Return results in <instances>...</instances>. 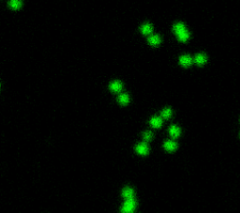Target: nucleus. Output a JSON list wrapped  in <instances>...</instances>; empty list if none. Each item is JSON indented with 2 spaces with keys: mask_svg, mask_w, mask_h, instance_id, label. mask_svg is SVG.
I'll return each mask as SVG.
<instances>
[{
  "mask_svg": "<svg viewBox=\"0 0 240 213\" xmlns=\"http://www.w3.org/2000/svg\"><path fill=\"white\" fill-rule=\"evenodd\" d=\"M161 41V39L159 35H151L148 38V43L152 46H158Z\"/></svg>",
  "mask_w": 240,
  "mask_h": 213,
  "instance_id": "nucleus-5",
  "label": "nucleus"
},
{
  "mask_svg": "<svg viewBox=\"0 0 240 213\" xmlns=\"http://www.w3.org/2000/svg\"><path fill=\"white\" fill-rule=\"evenodd\" d=\"M117 101H118V102H119L120 104L126 105L129 101V96L128 94H125V93L120 94L119 96H118V98H117Z\"/></svg>",
  "mask_w": 240,
  "mask_h": 213,
  "instance_id": "nucleus-13",
  "label": "nucleus"
},
{
  "mask_svg": "<svg viewBox=\"0 0 240 213\" xmlns=\"http://www.w3.org/2000/svg\"><path fill=\"white\" fill-rule=\"evenodd\" d=\"M179 63L183 67H188L192 63V58L188 55H184L179 58Z\"/></svg>",
  "mask_w": 240,
  "mask_h": 213,
  "instance_id": "nucleus-4",
  "label": "nucleus"
},
{
  "mask_svg": "<svg viewBox=\"0 0 240 213\" xmlns=\"http://www.w3.org/2000/svg\"><path fill=\"white\" fill-rule=\"evenodd\" d=\"M123 88V84L120 81H115L110 84V89L113 92H120Z\"/></svg>",
  "mask_w": 240,
  "mask_h": 213,
  "instance_id": "nucleus-7",
  "label": "nucleus"
},
{
  "mask_svg": "<svg viewBox=\"0 0 240 213\" xmlns=\"http://www.w3.org/2000/svg\"><path fill=\"white\" fill-rule=\"evenodd\" d=\"M206 60H207V58H206L205 55H204V54H198L194 58L195 63L198 65H204L206 62Z\"/></svg>",
  "mask_w": 240,
  "mask_h": 213,
  "instance_id": "nucleus-12",
  "label": "nucleus"
},
{
  "mask_svg": "<svg viewBox=\"0 0 240 213\" xmlns=\"http://www.w3.org/2000/svg\"><path fill=\"white\" fill-rule=\"evenodd\" d=\"M174 32L176 33V35L177 36V39L179 40L180 41H187L189 38V32L187 30L186 26L184 24L182 23H177L174 25L173 27Z\"/></svg>",
  "mask_w": 240,
  "mask_h": 213,
  "instance_id": "nucleus-1",
  "label": "nucleus"
},
{
  "mask_svg": "<svg viewBox=\"0 0 240 213\" xmlns=\"http://www.w3.org/2000/svg\"><path fill=\"white\" fill-rule=\"evenodd\" d=\"M153 138V134L151 132H145L144 134V139L145 141H150Z\"/></svg>",
  "mask_w": 240,
  "mask_h": 213,
  "instance_id": "nucleus-16",
  "label": "nucleus"
},
{
  "mask_svg": "<svg viewBox=\"0 0 240 213\" xmlns=\"http://www.w3.org/2000/svg\"><path fill=\"white\" fill-rule=\"evenodd\" d=\"M169 134H170L171 137H173L174 139L177 138L180 135V129L176 125H172L169 129Z\"/></svg>",
  "mask_w": 240,
  "mask_h": 213,
  "instance_id": "nucleus-10",
  "label": "nucleus"
},
{
  "mask_svg": "<svg viewBox=\"0 0 240 213\" xmlns=\"http://www.w3.org/2000/svg\"><path fill=\"white\" fill-rule=\"evenodd\" d=\"M9 7L12 9H19L22 7V0H10Z\"/></svg>",
  "mask_w": 240,
  "mask_h": 213,
  "instance_id": "nucleus-14",
  "label": "nucleus"
},
{
  "mask_svg": "<svg viewBox=\"0 0 240 213\" xmlns=\"http://www.w3.org/2000/svg\"><path fill=\"white\" fill-rule=\"evenodd\" d=\"M150 125L153 127V128H161V125H162V118L160 117H153L151 119H150Z\"/></svg>",
  "mask_w": 240,
  "mask_h": 213,
  "instance_id": "nucleus-6",
  "label": "nucleus"
},
{
  "mask_svg": "<svg viewBox=\"0 0 240 213\" xmlns=\"http://www.w3.org/2000/svg\"><path fill=\"white\" fill-rule=\"evenodd\" d=\"M163 146H164V148L167 151H175L177 148V144L175 142V141L169 140V141H166V142L164 143Z\"/></svg>",
  "mask_w": 240,
  "mask_h": 213,
  "instance_id": "nucleus-8",
  "label": "nucleus"
},
{
  "mask_svg": "<svg viewBox=\"0 0 240 213\" xmlns=\"http://www.w3.org/2000/svg\"><path fill=\"white\" fill-rule=\"evenodd\" d=\"M172 114H173V112L170 108H165L161 112V117L162 118H169V117H171Z\"/></svg>",
  "mask_w": 240,
  "mask_h": 213,
  "instance_id": "nucleus-15",
  "label": "nucleus"
},
{
  "mask_svg": "<svg viewBox=\"0 0 240 213\" xmlns=\"http://www.w3.org/2000/svg\"><path fill=\"white\" fill-rule=\"evenodd\" d=\"M136 208V201L135 198H130V199H126L121 211L123 213H131L134 211Z\"/></svg>",
  "mask_w": 240,
  "mask_h": 213,
  "instance_id": "nucleus-2",
  "label": "nucleus"
},
{
  "mask_svg": "<svg viewBox=\"0 0 240 213\" xmlns=\"http://www.w3.org/2000/svg\"><path fill=\"white\" fill-rule=\"evenodd\" d=\"M136 151L138 154L140 155H146L149 151L148 145H146V143H140L137 145V146L135 147Z\"/></svg>",
  "mask_w": 240,
  "mask_h": 213,
  "instance_id": "nucleus-3",
  "label": "nucleus"
},
{
  "mask_svg": "<svg viewBox=\"0 0 240 213\" xmlns=\"http://www.w3.org/2000/svg\"><path fill=\"white\" fill-rule=\"evenodd\" d=\"M153 31V26L150 24H145L141 26V32L144 35H150Z\"/></svg>",
  "mask_w": 240,
  "mask_h": 213,
  "instance_id": "nucleus-11",
  "label": "nucleus"
},
{
  "mask_svg": "<svg viewBox=\"0 0 240 213\" xmlns=\"http://www.w3.org/2000/svg\"><path fill=\"white\" fill-rule=\"evenodd\" d=\"M122 195L124 198L126 199H130V198H134V191L131 189V188H125L123 191H122Z\"/></svg>",
  "mask_w": 240,
  "mask_h": 213,
  "instance_id": "nucleus-9",
  "label": "nucleus"
}]
</instances>
